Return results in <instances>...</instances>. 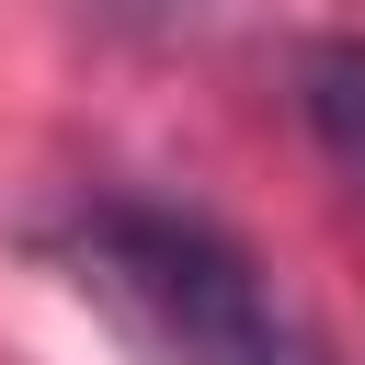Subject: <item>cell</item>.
Instances as JSON below:
<instances>
[{
	"label": "cell",
	"mask_w": 365,
	"mask_h": 365,
	"mask_svg": "<svg viewBox=\"0 0 365 365\" xmlns=\"http://www.w3.org/2000/svg\"><path fill=\"white\" fill-rule=\"evenodd\" d=\"M57 262L114 319V342L137 365H308V342H297L285 297L262 285V262L194 205L91 194L57 228Z\"/></svg>",
	"instance_id": "1"
},
{
	"label": "cell",
	"mask_w": 365,
	"mask_h": 365,
	"mask_svg": "<svg viewBox=\"0 0 365 365\" xmlns=\"http://www.w3.org/2000/svg\"><path fill=\"white\" fill-rule=\"evenodd\" d=\"M297 114H308L319 160L342 171V194H365V34H308L297 46Z\"/></svg>",
	"instance_id": "2"
}]
</instances>
